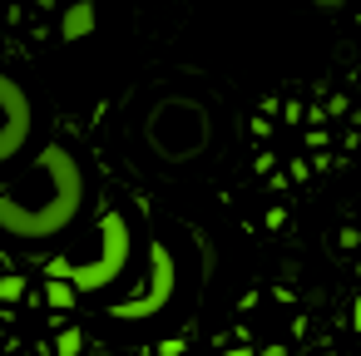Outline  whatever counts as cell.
I'll use <instances>...</instances> for the list:
<instances>
[{
	"instance_id": "5",
	"label": "cell",
	"mask_w": 361,
	"mask_h": 356,
	"mask_svg": "<svg viewBox=\"0 0 361 356\" xmlns=\"http://www.w3.org/2000/svg\"><path fill=\"white\" fill-rule=\"evenodd\" d=\"M154 292L149 297H139V302H119L114 307V317L119 321H139V317H154L164 302H169V292H173V252L164 247V243H154Z\"/></svg>"
},
{
	"instance_id": "1",
	"label": "cell",
	"mask_w": 361,
	"mask_h": 356,
	"mask_svg": "<svg viewBox=\"0 0 361 356\" xmlns=\"http://www.w3.org/2000/svg\"><path fill=\"white\" fill-rule=\"evenodd\" d=\"M85 203V168L65 144H45L35 164L0 183V233H11L20 243H50L60 238Z\"/></svg>"
},
{
	"instance_id": "4",
	"label": "cell",
	"mask_w": 361,
	"mask_h": 356,
	"mask_svg": "<svg viewBox=\"0 0 361 356\" xmlns=\"http://www.w3.org/2000/svg\"><path fill=\"white\" fill-rule=\"evenodd\" d=\"M30 129H35V109H30V94L0 75V164L20 159V149L30 144Z\"/></svg>"
},
{
	"instance_id": "3",
	"label": "cell",
	"mask_w": 361,
	"mask_h": 356,
	"mask_svg": "<svg viewBox=\"0 0 361 356\" xmlns=\"http://www.w3.org/2000/svg\"><path fill=\"white\" fill-rule=\"evenodd\" d=\"M129 262V223L119 213H104L99 218V257L94 262H55L50 277H70L80 292H99L109 287Z\"/></svg>"
},
{
	"instance_id": "7",
	"label": "cell",
	"mask_w": 361,
	"mask_h": 356,
	"mask_svg": "<svg viewBox=\"0 0 361 356\" xmlns=\"http://www.w3.org/2000/svg\"><path fill=\"white\" fill-rule=\"evenodd\" d=\"M0 297L16 302V297H20V277H6V282H0Z\"/></svg>"
},
{
	"instance_id": "6",
	"label": "cell",
	"mask_w": 361,
	"mask_h": 356,
	"mask_svg": "<svg viewBox=\"0 0 361 356\" xmlns=\"http://www.w3.org/2000/svg\"><path fill=\"white\" fill-rule=\"evenodd\" d=\"M94 30V11L90 6H75L70 16H65V40H75V35H90Z\"/></svg>"
},
{
	"instance_id": "8",
	"label": "cell",
	"mask_w": 361,
	"mask_h": 356,
	"mask_svg": "<svg viewBox=\"0 0 361 356\" xmlns=\"http://www.w3.org/2000/svg\"><path fill=\"white\" fill-rule=\"evenodd\" d=\"M50 302L65 307V302H70V287H65V282H50Z\"/></svg>"
},
{
	"instance_id": "2",
	"label": "cell",
	"mask_w": 361,
	"mask_h": 356,
	"mask_svg": "<svg viewBox=\"0 0 361 356\" xmlns=\"http://www.w3.org/2000/svg\"><path fill=\"white\" fill-rule=\"evenodd\" d=\"M149 144H154L164 159H173V164L193 159V154L208 144V109L193 104V99H164V104L149 114Z\"/></svg>"
}]
</instances>
